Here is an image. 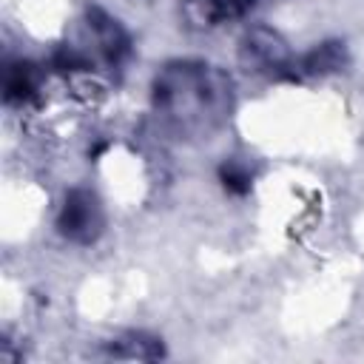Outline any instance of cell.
Returning a JSON list of instances; mask_svg holds the SVG:
<instances>
[{"instance_id":"cell-1","label":"cell","mask_w":364,"mask_h":364,"mask_svg":"<svg viewBox=\"0 0 364 364\" xmlns=\"http://www.w3.org/2000/svg\"><path fill=\"white\" fill-rule=\"evenodd\" d=\"M63 225L71 236H80V233H88L91 225H94V208H91V196L85 193H74L65 205V216H63Z\"/></svg>"}]
</instances>
